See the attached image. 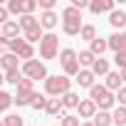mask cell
Segmentation results:
<instances>
[{
    "label": "cell",
    "instance_id": "44dd1931",
    "mask_svg": "<svg viewBox=\"0 0 126 126\" xmlns=\"http://www.w3.org/2000/svg\"><path fill=\"white\" fill-rule=\"evenodd\" d=\"M94 62H96V57H94L89 49H82V52H79V64H82V69H92Z\"/></svg>",
    "mask_w": 126,
    "mask_h": 126
},
{
    "label": "cell",
    "instance_id": "7402d4cb",
    "mask_svg": "<svg viewBox=\"0 0 126 126\" xmlns=\"http://www.w3.org/2000/svg\"><path fill=\"white\" fill-rule=\"evenodd\" d=\"M111 124H114L111 111H96V116H94V126H111Z\"/></svg>",
    "mask_w": 126,
    "mask_h": 126
},
{
    "label": "cell",
    "instance_id": "8992f818",
    "mask_svg": "<svg viewBox=\"0 0 126 126\" xmlns=\"http://www.w3.org/2000/svg\"><path fill=\"white\" fill-rule=\"evenodd\" d=\"M22 74L27 77V79H32V82H37V79H47L49 74H47V67H45V62H40V59H30V62H22Z\"/></svg>",
    "mask_w": 126,
    "mask_h": 126
},
{
    "label": "cell",
    "instance_id": "2e32d148",
    "mask_svg": "<svg viewBox=\"0 0 126 126\" xmlns=\"http://www.w3.org/2000/svg\"><path fill=\"white\" fill-rule=\"evenodd\" d=\"M57 22H59V17H57V13L52 10V13H42L40 15V25H42V30H54L57 27Z\"/></svg>",
    "mask_w": 126,
    "mask_h": 126
},
{
    "label": "cell",
    "instance_id": "603a6c76",
    "mask_svg": "<svg viewBox=\"0 0 126 126\" xmlns=\"http://www.w3.org/2000/svg\"><path fill=\"white\" fill-rule=\"evenodd\" d=\"M27 45V40L25 37H15V40H10L8 42V47H5V52H13V54H20V49Z\"/></svg>",
    "mask_w": 126,
    "mask_h": 126
},
{
    "label": "cell",
    "instance_id": "83f0119b",
    "mask_svg": "<svg viewBox=\"0 0 126 126\" xmlns=\"http://www.w3.org/2000/svg\"><path fill=\"white\" fill-rule=\"evenodd\" d=\"M22 79H25L22 69H13V72H5V82H8V84H20Z\"/></svg>",
    "mask_w": 126,
    "mask_h": 126
},
{
    "label": "cell",
    "instance_id": "9a60e30c",
    "mask_svg": "<svg viewBox=\"0 0 126 126\" xmlns=\"http://www.w3.org/2000/svg\"><path fill=\"white\" fill-rule=\"evenodd\" d=\"M74 79H77V84H79V87H84V89H92V87H94V79H96V74H94L92 69H82V72H79Z\"/></svg>",
    "mask_w": 126,
    "mask_h": 126
},
{
    "label": "cell",
    "instance_id": "74e56055",
    "mask_svg": "<svg viewBox=\"0 0 126 126\" xmlns=\"http://www.w3.org/2000/svg\"><path fill=\"white\" fill-rule=\"evenodd\" d=\"M119 74H121V79H124V82H126V67H124V69H121V72H119Z\"/></svg>",
    "mask_w": 126,
    "mask_h": 126
},
{
    "label": "cell",
    "instance_id": "e575fe53",
    "mask_svg": "<svg viewBox=\"0 0 126 126\" xmlns=\"http://www.w3.org/2000/svg\"><path fill=\"white\" fill-rule=\"evenodd\" d=\"M114 62H116V67H119V72L126 67V52H121V54H114Z\"/></svg>",
    "mask_w": 126,
    "mask_h": 126
},
{
    "label": "cell",
    "instance_id": "1f68e13d",
    "mask_svg": "<svg viewBox=\"0 0 126 126\" xmlns=\"http://www.w3.org/2000/svg\"><path fill=\"white\" fill-rule=\"evenodd\" d=\"M13 101H15V96H10L8 92H0V109H3V111H8L13 106Z\"/></svg>",
    "mask_w": 126,
    "mask_h": 126
},
{
    "label": "cell",
    "instance_id": "5bb4252c",
    "mask_svg": "<svg viewBox=\"0 0 126 126\" xmlns=\"http://www.w3.org/2000/svg\"><path fill=\"white\" fill-rule=\"evenodd\" d=\"M109 25L119 32V30H126V10H114L109 15Z\"/></svg>",
    "mask_w": 126,
    "mask_h": 126
},
{
    "label": "cell",
    "instance_id": "ac0fdd59",
    "mask_svg": "<svg viewBox=\"0 0 126 126\" xmlns=\"http://www.w3.org/2000/svg\"><path fill=\"white\" fill-rule=\"evenodd\" d=\"M106 49H109V40H101V37H96V40L89 45V52H92L94 57H101Z\"/></svg>",
    "mask_w": 126,
    "mask_h": 126
},
{
    "label": "cell",
    "instance_id": "5b68a950",
    "mask_svg": "<svg viewBox=\"0 0 126 126\" xmlns=\"http://www.w3.org/2000/svg\"><path fill=\"white\" fill-rule=\"evenodd\" d=\"M59 54V37L54 32H47L40 42V57L42 59H54Z\"/></svg>",
    "mask_w": 126,
    "mask_h": 126
},
{
    "label": "cell",
    "instance_id": "4316f807",
    "mask_svg": "<svg viewBox=\"0 0 126 126\" xmlns=\"http://www.w3.org/2000/svg\"><path fill=\"white\" fill-rule=\"evenodd\" d=\"M59 126H82V119L77 114H64L59 119Z\"/></svg>",
    "mask_w": 126,
    "mask_h": 126
},
{
    "label": "cell",
    "instance_id": "3957f363",
    "mask_svg": "<svg viewBox=\"0 0 126 126\" xmlns=\"http://www.w3.org/2000/svg\"><path fill=\"white\" fill-rule=\"evenodd\" d=\"M89 99L99 106V111H111L114 104H116V94H111L104 84H94L89 89Z\"/></svg>",
    "mask_w": 126,
    "mask_h": 126
},
{
    "label": "cell",
    "instance_id": "d6a6232c",
    "mask_svg": "<svg viewBox=\"0 0 126 126\" xmlns=\"http://www.w3.org/2000/svg\"><path fill=\"white\" fill-rule=\"evenodd\" d=\"M37 8H40L37 0H22V15H32Z\"/></svg>",
    "mask_w": 126,
    "mask_h": 126
},
{
    "label": "cell",
    "instance_id": "e0dca14e",
    "mask_svg": "<svg viewBox=\"0 0 126 126\" xmlns=\"http://www.w3.org/2000/svg\"><path fill=\"white\" fill-rule=\"evenodd\" d=\"M20 27H22V35H25V32L40 27V17H35V15H22V17H20Z\"/></svg>",
    "mask_w": 126,
    "mask_h": 126
},
{
    "label": "cell",
    "instance_id": "7a4b0ae2",
    "mask_svg": "<svg viewBox=\"0 0 126 126\" xmlns=\"http://www.w3.org/2000/svg\"><path fill=\"white\" fill-rule=\"evenodd\" d=\"M72 92V79L67 74H49L45 79V94L47 96H64Z\"/></svg>",
    "mask_w": 126,
    "mask_h": 126
},
{
    "label": "cell",
    "instance_id": "6da1fadb",
    "mask_svg": "<svg viewBox=\"0 0 126 126\" xmlns=\"http://www.w3.org/2000/svg\"><path fill=\"white\" fill-rule=\"evenodd\" d=\"M82 27H84L82 10H77L74 5H67L62 10V32L69 35V37H77V35H82Z\"/></svg>",
    "mask_w": 126,
    "mask_h": 126
},
{
    "label": "cell",
    "instance_id": "f35d334b",
    "mask_svg": "<svg viewBox=\"0 0 126 126\" xmlns=\"http://www.w3.org/2000/svg\"><path fill=\"white\" fill-rule=\"evenodd\" d=\"M82 126H94V121H82Z\"/></svg>",
    "mask_w": 126,
    "mask_h": 126
},
{
    "label": "cell",
    "instance_id": "7c38bea8",
    "mask_svg": "<svg viewBox=\"0 0 126 126\" xmlns=\"http://www.w3.org/2000/svg\"><path fill=\"white\" fill-rule=\"evenodd\" d=\"M49 116H64V104H62V96H49L47 99V109H45Z\"/></svg>",
    "mask_w": 126,
    "mask_h": 126
},
{
    "label": "cell",
    "instance_id": "d590c367",
    "mask_svg": "<svg viewBox=\"0 0 126 126\" xmlns=\"http://www.w3.org/2000/svg\"><path fill=\"white\" fill-rule=\"evenodd\" d=\"M116 99H119V106H126V87H121L116 92Z\"/></svg>",
    "mask_w": 126,
    "mask_h": 126
},
{
    "label": "cell",
    "instance_id": "4dcf8cb0",
    "mask_svg": "<svg viewBox=\"0 0 126 126\" xmlns=\"http://www.w3.org/2000/svg\"><path fill=\"white\" fill-rule=\"evenodd\" d=\"M32 109H35V111H45V109H47V96H45V94H35Z\"/></svg>",
    "mask_w": 126,
    "mask_h": 126
},
{
    "label": "cell",
    "instance_id": "f1b7e54d",
    "mask_svg": "<svg viewBox=\"0 0 126 126\" xmlns=\"http://www.w3.org/2000/svg\"><path fill=\"white\" fill-rule=\"evenodd\" d=\"M3 126H25V119L20 114H8L3 119Z\"/></svg>",
    "mask_w": 126,
    "mask_h": 126
},
{
    "label": "cell",
    "instance_id": "277c9868",
    "mask_svg": "<svg viewBox=\"0 0 126 126\" xmlns=\"http://www.w3.org/2000/svg\"><path fill=\"white\" fill-rule=\"evenodd\" d=\"M59 64H62V72L67 77H77L82 72V64H79V54L72 49V47H64L59 52Z\"/></svg>",
    "mask_w": 126,
    "mask_h": 126
},
{
    "label": "cell",
    "instance_id": "484cf974",
    "mask_svg": "<svg viewBox=\"0 0 126 126\" xmlns=\"http://www.w3.org/2000/svg\"><path fill=\"white\" fill-rule=\"evenodd\" d=\"M111 116H114V124L116 126H126V106H116L111 111Z\"/></svg>",
    "mask_w": 126,
    "mask_h": 126
},
{
    "label": "cell",
    "instance_id": "836d02e7",
    "mask_svg": "<svg viewBox=\"0 0 126 126\" xmlns=\"http://www.w3.org/2000/svg\"><path fill=\"white\" fill-rule=\"evenodd\" d=\"M8 10H10L13 15H20V17H22V0H10V3H8Z\"/></svg>",
    "mask_w": 126,
    "mask_h": 126
},
{
    "label": "cell",
    "instance_id": "cb8c5ba5",
    "mask_svg": "<svg viewBox=\"0 0 126 126\" xmlns=\"http://www.w3.org/2000/svg\"><path fill=\"white\" fill-rule=\"evenodd\" d=\"M79 37H82V40H87V42L92 45V42L96 40V27H94L92 22H87V25L82 27V35H79Z\"/></svg>",
    "mask_w": 126,
    "mask_h": 126
},
{
    "label": "cell",
    "instance_id": "f546056e",
    "mask_svg": "<svg viewBox=\"0 0 126 126\" xmlns=\"http://www.w3.org/2000/svg\"><path fill=\"white\" fill-rule=\"evenodd\" d=\"M32 92H35V82L25 77V79L17 84V94H32Z\"/></svg>",
    "mask_w": 126,
    "mask_h": 126
},
{
    "label": "cell",
    "instance_id": "d6986e66",
    "mask_svg": "<svg viewBox=\"0 0 126 126\" xmlns=\"http://www.w3.org/2000/svg\"><path fill=\"white\" fill-rule=\"evenodd\" d=\"M92 72H94L96 77H106V74H109V59H104V57H96V62H94Z\"/></svg>",
    "mask_w": 126,
    "mask_h": 126
},
{
    "label": "cell",
    "instance_id": "52a82bcc",
    "mask_svg": "<svg viewBox=\"0 0 126 126\" xmlns=\"http://www.w3.org/2000/svg\"><path fill=\"white\" fill-rule=\"evenodd\" d=\"M20 32H22L20 22H17V20H8L5 25H0V45H3V47H8V42H10V40L22 37Z\"/></svg>",
    "mask_w": 126,
    "mask_h": 126
},
{
    "label": "cell",
    "instance_id": "4fadbf2b",
    "mask_svg": "<svg viewBox=\"0 0 126 126\" xmlns=\"http://www.w3.org/2000/svg\"><path fill=\"white\" fill-rule=\"evenodd\" d=\"M104 87L114 94V92H119L121 87H124V79H121V74L119 72H109L106 77H104Z\"/></svg>",
    "mask_w": 126,
    "mask_h": 126
},
{
    "label": "cell",
    "instance_id": "8fae6325",
    "mask_svg": "<svg viewBox=\"0 0 126 126\" xmlns=\"http://www.w3.org/2000/svg\"><path fill=\"white\" fill-rule=\"evenodd\" d=\"M0 67L5 72H13V69H20V57L13 54V52H3L0 54Z\"/></svg>",
    "mask_w": 126,
    "mask_h": 126
},
{
    "label": "cell",
    "instance_id": "9c48e42d",
    "mask_svg": "<svg viewBox=\"0 0 126 126\" xmlns=\"http://www.w3.org/2000/svg\"><path fill=\"white\" fill-rule=\"evenodd\" d=\"M96 111H99V106H96L92 99H82V104H79V109H77V116H79V119H94Z\"/></svg>",
    "mask_w": 126,
    "mask_h": 126
},
{
    "label": "cell",
    "instance_id": "d4e9b609",
    "mask_svg": "<svg viewBox=\"0 0 126 126\" xmlns=\"http://www.w3.org/2000/svg\"><path fill=\"white\" fill-rule=\"evenodd\" d=\"M22 37H25L30 45H32V42H42V37H45V32H42V25H40V27H35V30H30V32H25Z\"/></svg>",
    "mask_w": 126,
    "mask_h": 126
},
{
    "label": "cell",
    "instance_id": "ffe728a7",
    "mask_svg": "<svg viewBox=\"0 0 126 126\" xmlns=\"http://www.w3.org/2000/svg\"><path fill=\"white\" fill-rule=\"evenodd\" d=\"M62 104H64V109H79L82 99H79V94H74V92H67L64 96H62Z\"/></svg>",
    "mask_w": 126,
    "mask_h": 126
},
{
    "label": "cell",
    "instance_id": "ba28073f",
    "mask_svg": "<svg viewBox=\"0 0 126 126\" xmlns=\"http://www.w3.org/2000/svg\"><path fill=\"white\" fill-rule=\"evenodd\" d=\"M106 40H109V49H114V54L126 52V32H114Z\"/></svg>",
    "mask_w": 126,
    "mask_h": 126
},
{
    "label": "cell",
    "instance_id": "8d00e7d4",
    "mask_svg": "<svg viewBox=\"0 0 126 126\" xmlns=\"http://www.w3.org/2000/svg\"><path fill=\"white\" fill-rule=\"evenodd\" d=\"M72 5H74L77 10H84V8H89V3H87V0H72Z\"/></svg>",
    "mask_w": 126,
    "mask_h": 126
},
{
    "label": "cell",
    "instance_id": "30bf717a",
    "mask_svg": "<svg viewBox=\"0 0 126 126\" xmlns=\"http://www.w3.org/2000/svg\"><path fill=\"white\" fill-rule=\"evenodd\" d=\"M89 10L94 13V15H101V13H114L116 10V5H114V0H92L89 3Z\"/></svg>",
    "mask_w": 126,
    "mask_h": 126
}]
</instances>
